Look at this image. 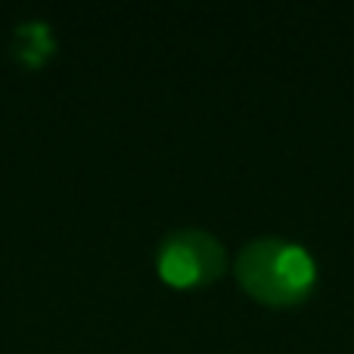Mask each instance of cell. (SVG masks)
<instances>
[{"label":"cell","mask_w":354,"mask_h":354,"mask_svg":"<svg viewBox=\"0 0 354 354\" xmlns=\"http://www.w3.org/2000/svg\"><path fill=\"white\" fill-rule=\"evenodd\" d=\"M156 268L177 289L205 286L224 274V249L205 230H177L162 243Z\"/></svg>","instance_id":"obj_2"},{"label":"cell","mask_w":354,"mask_h":354,"mask_svg":"<svg viewBox=\"0 0 354 354\" xmlns=\"http://www.w3.org/2000/svg\"><path fill=\"white\" fill-rule=\"evenodd\" d=\"M236 280L252 299L274 308L305 301L314 286V261L286 239H255L236 255Z\"/></svg>","instance_id":"obj_1"},{"label":"cell","mask_w":354,"mask_h":354,"mask_svg":"<svg viewBox=\"0 0 354 354\" xmlns=\"http://www.w3.org/2000/svg\"><path fill=\"white\" fill-rule=\"evenodd\" d=\"M53 47H56V41H53V35H50V28L44 22L19 25L16 37H12V56L28 68H41L44 62L53 56Z\"/></svg>","instance_id":"obj_3"}]
</instances>
